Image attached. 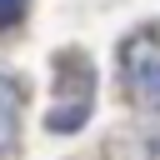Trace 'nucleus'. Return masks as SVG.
I'll use <instances>...</instances> for the list:
<instances>
[{"label": "nucleus", "instance_id": "1", "mask_svg": "<svg viewBox=\"0 0 160 160\" xmlns=\"http://www.w3.org/2000/svg\"><path fill=\"white\" fill-rule=\"evenodd\" d=\"M120 75H125V90L140 105H160V35L155 30H140V35L125 40Z\"/></svg>", "mask_w": 160, "mask_h": 160}, {"label": "nucleus", "instance_id": "2", "mask_svg": "<svg viewBox=\"0 0 160 160\" xmlns=\"http://www.w3.org/2000/svg\"><path fill=\"white\" fill-rule=\"evenodd\" d=\"M20 140V85L0 70V155H10Z\"/></svg>", "mask_w": 160, "mask_h": 160}, {"label": "nucleus", "instance_id": "3", "mask_svg": "<svg viewBox=\"0 0 160 160\" xmlns=\"http://www.w3.org/2000/svg\"><path fill=\"white\" fill-rule=\"evenodd\" d=\"M20 10H25V0H0V25H15Z\"/></svg>", "mask_w": 160, "mask_h": 160}]
</instances>
